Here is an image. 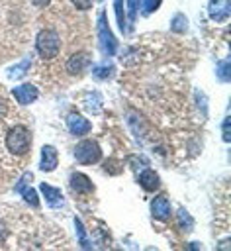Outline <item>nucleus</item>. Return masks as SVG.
Returning a JSON list of instances; mask_svg holds the SVG:
<instances>
[{"instance_id": "f257e3e1", "label": "nucleus", "mask_w": 231, "mask_h": 251, "mask_svg": "<svg viewBox=\"0 0 231 251\" xmlns=\"http://www.w3.org/2000/svg\"><path fill=\"white\" fill-rule=\"evenodd\" d=\"M6 147L16 157L25 155L29 151V147H31V133H29V129L25 126H22V124L12 126L8 129V133H6Z\"/></svg>"}, {"instance_id": "f03ea898", "label": "nucleus", "mask_w": 231, "mask_h": 251, "mask_svg": "<svg viewBox=\"0 0 231 251\" xmlns=\"http://www.w3.org/2000/svg\"><path fill=\"white\" fill-rule=\"evenodd\" d=\"M35 49H37L41 59H53L61 49L59 33L53 29H41L37 33V39H35Z\"/></svg>"}, {"instance_id": "7ed1b4c3", "label": "nucleus", "mask_w": 231, "mask_h": 251, "mask_svg": "<svg viewBox=\"0 0 231 251\" xmlns=\"http://www.w3.org/2000/svg\"><path fill=\"white\" fill-rule=\"evenodd\" d=\"M96 27H98V41H100L102 53L104 55H114L117 51V41H116L112 29H110V24L106 20V12L104 10L98 12V24H96Z\"/></svg>"}, {"instance_id": "20e7f679", "label": "nucleus", "mask_w": 231, "mask_h": 251, "mask_svg": "<svg viewBox=\"0 0 231 251\" xmlns=\"http://www.w3.org/2000/svg\"><path fill=\"white\" fill-rule=\"evenodd\" d=\"M74 159L80 165H94L102 159V147L94 139H84L74 147Z\"/></svg>"}, {"instance_id": "39448f33", "label": "nucleus", "mask_w": 231, "mask_h": 251, "mask_svg": "<svg viewBox=\"0 0 231 251\" xmlns=\"http://www.w3.org/2000/svg\"><path fill=\"white\" fill-rule=\"evenodd\" d=\"M29 180H31V173H25V175L16 182V188H14V190L20 192L27 204H31L33 208H37V206H39V198H37V192H35L31 186H27Z\"/></svg>"}, {"instance_id": "423d86ee", "label": "nucleus", "mask_w": 231, "mask_h": 251, "mask_svg": "<svg viewBox=\"0 0 231 251\" xmlns=\"http://www.w3.org/2000/svg\"><path fill=\"white\" fill-rule=\"evenodd\" d=\"M67 126H69V131L72 135H86L92 129V124L84 116H80L76 112H72V114L67 116Z\"/></svg>"}, {"instance_id": "0eeeda50", "label": "nucleus", "mask_w": 231, "mask_h": 251, "mask_svg": "<svg viewBox=\"0 0 231 251\" xmlns=\"http://www.w3.org/2000/svg\"><path fill=\"white\" fill-rule=\"evenodd\" d=\"M208 14L213 22H225L231 14V4L229 0H209L208 4Z\"/></svg>"}, {"instance_id": "6e6552de", "label": "nucleus", "mask_w": 231, "mask_h": 251, "mask_svg": "<svg viewBox=\"0 0 231 251\" xmlns=\"http://www.w3.org/2000/svg\"><path fill=\"white\" fill-rule=\"evenodd\" d=\"M12 94H14V98L20 102V104H23V106H27V104H31V102H35L37 100V96H39V90L33 86V84H20V86H16L14 90H12Z\"/></svg>"}, {"instance_id": "1a4fd4ad", "label": "nucleus", "mask_w": 231, "mask_h": 251, "mask_svg": "<svg viewBox=\"0 0 231 251\" xmlns=\"http://www.w3.org/2000/svg\"><path fill=\"white\" fill-rule=\"evenodd\" d=\"M59 165V157H57V149L53 145H43L41 147V161H39V169L43 173H51L55 171Z\"/></svg>"}, {"instance_id": "9d476101", "label": "nucleus", "mask_w": 231, "mask_h": 251, "mask_svg": "<svg viewBox=\"0 0 231 251\" xmlns=\"http://www.w3.org/2000/svg\"><path fill=\"white\" fill-rule=\"evenodd\" d=\"M151 214H153V218H157L161 222L170 220V202L166 200V196H162V194L155 196V200L151 202Z\"/></svg>"}, {"instance_id": "9b49d317", "label": "nucleus", "mask_w": 231, "mask_h": 251, "mask_svg": "<svg viewBox=\"0 0 231 251\" xmlns=\"http://www.w3.org/2000/svg\"><path fill=\"white\" fill-rule=\"evenodd\" d=\"M70 188H72L74 192H78V194H88V192L94 190V184H92V180H90L86 175H82V173H72V176H70Z\"/></svg>"}, {"instance_id": "f8f14e48", "label": "nucleus", "mask_w": 231, "mask_h": 251, "mask_svg": "<svg viewBox=\"0 0 231 251\" xmlns=\"http://www.w3.org/2000/svg\"><path fill=\"white\" fill-rule=\"evenodd\" d=\"M88 63H90V55H88V53H76V55H72V57L67 61V71H69L70 75H80V73L86 69Z\"/></svg>"}, {"instance_id": "ddd939ff", "label": "nucleus", "mask_w": 231, "mask_h": 251, "mask_svg": "<svg viewBox=\"0 0 231 251\" xmlns=\"http://www.w3.org/2000/svg\"><path fill=\"white\" fill-rule=\"evenodd\" d=\"M39 188H41V194L45 196V200H47L49 206L57 208V206L63 204V192H61L59 188H55V186H51V184H47V182H41Z\"/></svg>"}, {"instance_id": "4468645a", "label": "nucleus", "mask_w": 231, "mask_h": 251, "mask_svg": "<svg viewBox=\"0 0 231 251\" xmlns=\"http://www.w3.org/2000/svg\"><path fill=\"white\" fill-rule=\"evenodd\" d=\"M139 184L145 188V190H157L159 188V184H161V180H159V175L153 171V169H145V171H141V175H139Z\"/></svg>"}, {"instance_id": "2eb2a0df", "label": "nucleus", "mask_w": 231, "mask_h": 251, "mask_svg": "<svg viewBox=\"0 0 231 251\" xmlns=\"http://www.w3.org/2000/svg\"><path fill=\"white\" fill-rule=\"evenodd\" d=\"M188 29V20L184 14H174V18L170 20V31L174 33H184Z\"/></svg>"}, {"instance_id": "dca6fc26", "label": "nucleus", "mask_w": 231, "mask_h": 251, "mask_svg": "<svg viewBox=\"0 0 231 251\" xmlns=\"http://www.w3.org/2000/svg\"><path fill=\"white\" fill-rule=\"evenodd\" d=\"M29 59H25V61H22L20 65H16V67H10L8 69V76H14V78H22L23 75H25V71L29 69Z\"/></svg>"}, {"instance_id": "f3484780", "label": "nucleus", "mask_w": 231, "mask_h": 251, "mask_svg": "<svg viewBox=\"0 0 231 251\" xmlns=\"http://www.w3.org/2000/svg\"><path fill=\"white\" fill-rule=\"evenodd\" d=\"M92 75L96 76V78H100V80H104V78H110L112 75H114V67H100V65H96V67H92Z\"/></svg>"}, {"instance_id": "a211bd4d", "label": "nucleus", "mask_w": 231, "mask_h": 251, "mask_svg": "<svg viewBox=\"0 0 231 251\" xmlns=\"http://www.w3.org/2000/svg\"><path fill=\"white\" fill-rule=\"evenodd\" d=\"M178 220H180V227L182 229H192V226H194V222H192V218H190V214L184 210V208H180L178 210Z\"/></svg>"}, {"instance_id": "6ab92c4d", "label": "nucleus", "mask_w": 231, "mask_h": 251, "mask_svg": "<svg viewBox=\"0 0 231 251\" xmlns=\"http://www.w3.org/2000/svg\"><path fill=\"white\" fill-rule=\"evenodd\" d=\"M217 78H219L221 82H227V80H229V61H227V59L217 65Z\"/></svg>"}, {"instance_id": "aec40b11", "label": "nucleus", "mask_w": 231, "mask_h": 251, "mask_svg": "<svg viewBox=\"0 0 231 251\" xmlns=\"http://www.w3.org/2000/svg\"><path fill=\"white\" fill-rule=\"evenodd\" d=\"M74 227L78 229L80 245H82V247H90V245H88V241H86V231H84V227H82V222H80V220H74Z\"/></svg>"}, {"instance_id": "412c9836", "label": "nucleus", "mask_w": 231, "mask_h": 251, "mask_svg": "<svg viewBox=\"0 0 231 251\" xmlns=\"http://www.w3.org/2000/svg\"><path fill=\"white\" fill-rule=\"evenodd\" d=\"M162 0H143V14H151L161 6Z\"/></svg>"}, {"instance_id": "4be33fe9", "label": "nucleus", "mask_w": 231, "mask_h": 251, "mask_svg": "<svg viewBox=\"0 0 231 251\" xmlns=\"http://www.w3.org/2000/svg\"><path fill=\"white\" fill-rule=\"evenodd\" d=\"M116 14H117V25L121 31H125V18L121 12V0H116Z\"/></svg>"}, {"instance_id": "5701e85b", "label": "nucleus", "mask_w": 231, "mask_h": 251, "mask_svg": "<svg viewBox=\"0 0 231 251\" xmlns=\"http://www.w3.org/2000/svg\"><path fill=\"white\" fill-rule=\"evenodd\" d=\"M141 0H127V10H129V18L135 20L137 18V10H139Z\"/></svg>"}, {"instance_id": "b1692460", "label": "nucleus", "mask_w": 231, "mask_h": 251, "mask_svg": "<svg viewBox=\"0 0 231 251\" xmlns=\"http://www.w3.org/2000/svg\"><path fill=\"white\" fill-rule=\"evenodd\" d=\"M221 129H223V141H225V143H229V139H231V135H229V116L223 120Z\"/></svg>"}, {"instance_id": "393cba45", "label": "nucleus", "mask_w": 231, "mask_h": 251, "mask_svg": "<svg viewBox=\"0 0 231 251\" xmlns=\"http://www.w3.org/2000/svg\"><path fill=\"white\" fill-rule=\"evenodd\" d=\"M78 10H88L92 6V0H70Z\"/></svg>"}, {"instance_id": "a878e982", "label": "nucleus", "mask_w": 231, "mask_h": 251, "mask_svg": "<svg viewBox=\"0 0 231 251\" xmlns=\"http://www.w3.org/2000/svg\"><path fill=\"white\" fill-rule=\"evenodd\" d=\"M31 2H33L35 6H39V8H43V6H47L51 0H31Z\"/></svg>"}, {"instance_id": "bb28decb", "label": "nucleus", "mask_w": 231, "mask_h": 251, "mask_svg": "<svg viewBox=\"0 0 231 251\" xmlns=\"http://www.w3.org/2000/svg\"><path fill=\"white\" fill-rule=\"evenodd\" d=\"M4 235H6V226H4L2 222H0V239H2Z\"/></svg>"}]
</instances>
